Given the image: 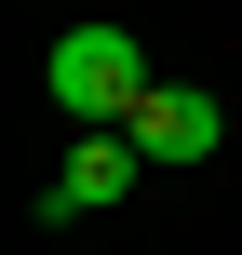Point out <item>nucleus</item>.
<instances>
[{
  "label": "nucleus",
  "mask_w": 242,
  "mask_h": 255,
  "mask_svg": "<svg viewBox=\"0 0 242 255\" xmlns=\"http://www.w3.org/2000/svg\"><path fill=\"white\" fill-rule=\"evenodd\" d=\"M148 81H162V67L135 54V27H94V13L54 27V54H40V94H54L81 134H121V121L148 108Z\"/></svg>",
  "instance_id": "nucleus-1"
},
{
  "label": "nucleus",
  "mask_w": 242,
  "mask_h": 255,
  "mask_svg": "<svg viewBox=\"0 0 242 255\" xmlns=\"http://www.w3.org/2000/svg\"><path fill=\"white\" fill-rule=\"evenodd\" d=\"M121 134H135L148 161H216V134H229V108H216L202 81H148V108H135Z\"/></svg>",
  "instance_id": "nucleus-2"
},
{
  "label": "nucleus",
  "mask_w": 242,
  "mask_h": 255,
  "mask_svg": "<svg viewBox=\"0 0 242 255\" xmlns=\"http://www.w3.org/2000/svg\"><path fill=\"white\" fill-rule=\"evenodd\" d=\"M135 161H148L135 134H81V148L54 161V215H121V202H135Z\"/></svg>",
  "instance_id": "nucleus-3"
}]
</instances>
